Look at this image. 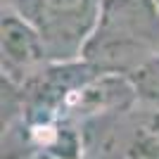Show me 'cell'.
I'll list each match as a JSON object with an SVG mask.
<instances>
[{"mask_svg": "<svg viewBox=\"0 0 159 159\" xmlns=\"http://www.w3.org/2000/svg\"><path fill=\"white\" fill-rule=\"evenodd\" d=\"M159 52L157 0H105L81 60L100 74L128 76Z\"/></svg>", "mask_w": 159, "mask_h": 159, "instance_id": "obj_1", "label": "cell"}, {"mask_svg": "<svg viewBox=\"0 0 159 159\" xmlns=\"http://www.w3.org/2000/svg\"><path fill=\"white\" fill-rule=\"evenodd\" d=\"M10 7L40 33L50 62L66 64L83 57L105 0H12Z\"/></svg>", "mask_w": 159, "mask_h": 159, "instance_id": "obj_2", "label": "cell"}, {"mask_svg": "<svg viewBox=\"0 0 159 159\" xmlns=\"http://www.w3.org/2000/svg\"><path fill=\"white\" fill-rule=\"evenodd\" d=\"M0 33H2V38H0L2 79L12 81L17 86H24L45 64H50V57H48L40 33L21 14L14 12L12 7H7L2 12Z\"/></svg>", "mask_w": 159, "mask_h": 159, "instance_id": "obj_3", "label": "cell"}, {"mask_svg": "<svg viewBox=\"0 0 159 159\" xmlns=\"http://www.w3.org/2000/svg\"><path fill=\"white\" fill-rule=\"evenodd\" d=\"M135 102H138V98H135V90H133L128 76L98 74L95 79L76 88L66 98L64 107H62V119L64 116L81 119V116H100L107 112H124Z\"/></svg>", "mask_w": 159, "mask_h": 159, "instance_id": "obj_4", "label": "cell"}, {"mask_svg": "<svg viewBox=\"0 0 159 159\" xmlns=\"http://www.w3.org/2000/svg\"><path fill=\"white\" fill-rule=\"evenodd\" d=\"M128 81L135 90L138 105L150 112H159V52L128 74Z\"/></svg>", "mask_w": 159, "mask_h": 159, "instance_id": "obj_5", "label": "cell"}, {"mask_svg": "<svg viewBox=\"0 0 159 159\" xmlns=\"http://www.w3.org/2000/svg\"><path fill=\"white\" fill-rule=\"evenodd\" d=\"M126 157L128 159H159V138L140 119L126 143Z\"/></svg>", "mask_w": 159, "mask_h": 159, "instance_id": "obj_6", "label": "cell"}, {"mask_svg": "<svg viewBox=\"0 0 159 159\" xmlns=\"http://www.w3.org/2000/svg\"><path fill=\"white\" fill-rule=\"evenodd\" d=\"M138 119L143 121V124H145V126H147V128H150V131H152L154 135L159 138V112H150V109H143V112L138 114Z\"/></svg>", "mask_w": 159, "mask_h": 159, "instance_id": "obj_7", "label": "cell"}, {"mask_svg": "<svg viewBox=\"0 0 159 159\" xmlns=\"http://www.w3.org/2000/svg\"><path fill=\"white\" fill-rule=\"evenodd\" d=\"M157 2H159V0H157Z\"/></svg>", "mask_w": 159, "mask_h": 159, "instance_id": "obj_8", "label": "cell"}]
</instances>
